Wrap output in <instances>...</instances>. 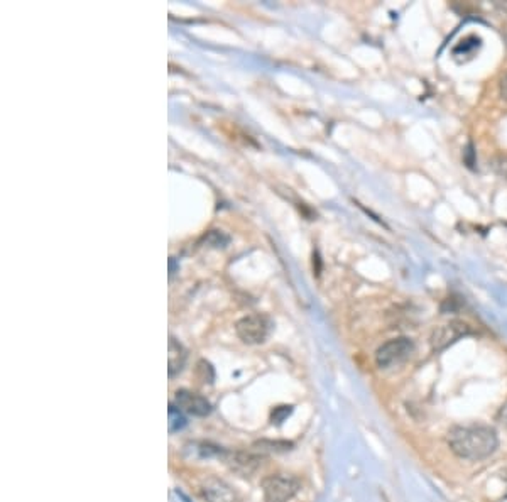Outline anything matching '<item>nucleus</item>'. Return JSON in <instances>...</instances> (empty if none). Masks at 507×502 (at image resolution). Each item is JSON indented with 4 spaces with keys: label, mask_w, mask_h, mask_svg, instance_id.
I'll list each match as a JSON object with an SVG mask.
<instances>
[{
    "label": "nucleus",
    "mask_w": 507,
    "mask_h": 502,
    "mask_svg": "<svg viewBox=\"0 0 507 502\" xmlns=\"http://www.w3.org/2000/svg\"><path fill=\"white\" fill-rule=\"evenodd\" d=\"M174 404L178 406L179 409L187 411V413L193 416H207L210 414L211 406L205 397L197 394V392L187 391V389H181V391L176 392L174 396Z\"/></svg>",
    "instance_id": "7"
},
{
    "label": "nucleus",
    "mask_w": 507,
    "mask_h": 502,
    "mask_svg": "<svg viewBox=\"0 0 507 502\" xmlns=\"http://www.w3.org/2000/svg\"><path fill=\"white\" fill-rule=\"evenodd\" d=\"M446 443L459 459L477 462L494 454L499 440L491 427L465 424L451 428L446 435Z\"/></svg>",
    "instance_id": "1"
},
{
    "label": "nucleus",
    "mask_w": 507,
    "mask_h": 502,
    "mask_svg": "<svg viewBox=\"0 0 507 502\" xmlns=\"http://www.w3.org/2000/svg\"><path fill=\"white\" fill-rule=\"evenodd\" d=\"M289 413H291V406H279V408H276V411L273 413V422L281 423Z\"/></svg>",
    "instance_id": "12"
},
{
    "label": "nucleus",
    "mask_w": 507,
    "mask_h": 502,
    "mask_svg": "<svg viewBox=\"0 0 507 502\" xmlns=\"http://www.w3.org/2000/svg\"><path fill=\"white\" fill-rule=\"evenodd\" d=\"M271 323L264 315H249L237 323V335L246 343H262L269 335Z\"/></svg>",
    "instance_id": "5"
},
{
    "label": "nucleus",
    "mask_w": 507,
    "mask_h": 502,
    "mask_svg": "<svg viewBox=\"0 0 507 502\" xmlns=\"http://www.w3.org/2000/svg\"><path fill=\"white\" fill-rule=\"evenodd\" d=\"M202 494L207 502H241L237 492L216 477H208L202 482Z\"/></svg>",
    "instance_id": "6"
},
{
    "label": "nucleus",
    "mask_w": 507,
    "mask_h": 502,
    "mask_svg": "<svg viewBox=\"0 0 507 502\" xmlns=\"http://www.w3.org/2000/svg\"><path fill=\"white\" fill-rule=\"evenodd\" d=\"M256 446H259V450L262 451H286L291 449V443L288 441H261L256 443Z\"/></svg>",
    "instance_id": "11"
},
{
    "label": "nucleus",
    "mask_w": 507,
    "mask_h": 502,
    "mask_svg": "<svg viewBox=\"0 0 507 502\" xmlns=\"http://www.w3.org/2000/svg\"><path fill=\"white\" fill-rule=\"evenodd\" d=\"M167 414H169V422H167V427H169V432H179L187 427V418H184L181 409L176 404H171L169 409H167Z\"/></svg>",
    "instance_id": "10"
},
{
    "label": "nucleus",
    "mask_w": 507,
    "mask_h": 502,
    "mask_svg": "<svg viewBox=\"0 0 507 502\" xmlns=\"http://www.w3.org/2000/svg\"><path fill=\"white\" fill-rule=\"evenodd\" d=\"M414 350V343L411 338L407 337H399V338H392L380 345L377 348V354H375V362L380 369H389L392 365L401 364L402 360H406L407 357L413 354Z\"/></svg>",
    "instance_id": "2"
},
{
    "label": "nucleus",
    "mask_w": 507,
    "mask_h": 502,
    "mask_svg": "<svg viewBox=\"0 0 507 502\" xmlns=\"http://www.w3.org/2000/svg\"><path fill=\"white\" fill-rule=\"evenodd\" d=\"M227 464L235 472L242 474V476H251L261 465L259 456H254L251 454H244V451H229Z\"/></svg>",
    "instance_id": "8"
},
{
    "label": "nucleus",
    "mask_w": 507,
    "mask_h": 502,
    "mask_svg": "<svg viewBox=\"0 0 507 502\" xmlns=\"http://www.w3.org/2000/svg\"><path fill=\"white\" fill-rule=\"evenodd\" d=\"M167 374L169 377H174L176 374H179L183 370L184 364H187V350L181 345L179 342H176L174 338H169V348H167Z\"/></svg>",
    "instance_id": "9"
},
{
    "label": "nucleus",
    "mask_w": 507,
    "mask_h": 502,
    "mask_svg": "<svg viewBox=\"0 0 507 502\" xmlns=\"http://www.w3.org/2000/svg\"><path fill=\"white\" fill-rule=\"evenodd\" d=\"M494 169H496L497 174H501V176H504V178H507V157H499V160L496 161Z\"/></svg>",
    "instance_id": "13"
},
{
    "label": "nucleus",
    "mask_w": 507,
    "mask_h": 502,
    "mask_svg": "<svg viewBox=\"0 0 507 502\" xmlns=\"http://www.w3.org/2000/svg\"><path fill=\"white\" fill-rule=\"evenodd\" d=\"M499 93H501V97L504 98V100L507 102V71L504 75L501 76V81H499Z\"/></svg>",
    "instance_id": "14"
},
{
    "label": "nucleus",
    "mask_w": 507,
    "mask_h": 502,
    "mask_svg": "<svg viewBox=\"0 0 507 502\" xmlns=\"http://www.w3.org/2000/svg\"><path fill=\"white\" fill-rule=\"evenodd\" d=\"M472 333L474 332L472 328H470V325L455 320V322H450L446 325H441V327L434 328L432 333V340L429 342H432V348L434 352H441Z\"/></svg>",
    "instance_id": "4"
},
{
    "label": "nucleus",
    "mask_w": 507,
    "mask_h": 502,
    "mask_svg": "<svg viewBox=\"0 0 507 502\" xmlns=\"http://www.w3.org/2000/svg\"><path fill=\"white\" fill-rule=\"evenodd\" d=\"M300 489V481L291 476H273L262 483L266 502H289Z\"/></svg>",
    "instance_id": "3"
}]
</instances>
